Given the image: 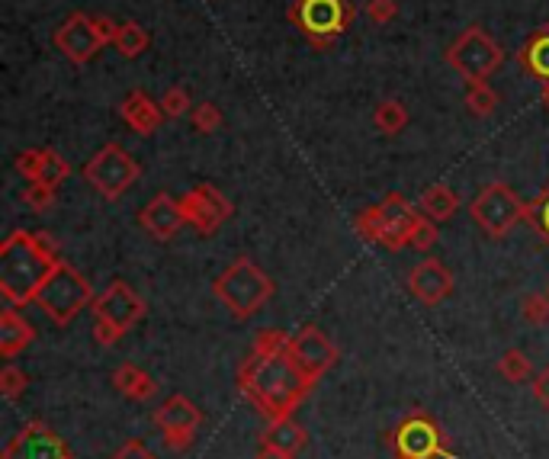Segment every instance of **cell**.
<instances>
[{"instance_id":"cell-1","label":"cell","mask_w":549,"mask_h":459,"mask_svg":"<svg viewBox=\"0 0 549 459\" xmlns=\"http://www.w3.org/2000/svg\"><path fill=\"white\" fill-rule=\"evenodd\" d=\"M289 338L277 328L257 331L251 357L238 366V389L267 421L293 418V411L312 392L315 382L305 376L286 350Z\"/></svg>"},{"instance_id":"cell-2","label":"cell","mask_w":549,"mask_h":459,"mask_svg":"<svg viewBox=\"0 0 549 459\" xmlns=\"http://www.w3.org/2000/svg\"><path fill=\"white\" fill-rule=\"evenodd\" d=\"M58 264V248L45 232H10L0 244V293L17 309L36 302Z\"/></svg>"},{"instance_id":"cell-3","label":"cell","mask_w":549,"mask_h":459,"mask_svg":"<svg viewBox=\"0 0 549 459\" xmlns=\"http://www.w3.org/2000/svg\"><path fill=\"white\" fill-rule=\"evenodd\" d=\"M273 280L267 273L254 264L251 257H238L232 260L216 280H212V296H216L225 312L244 321V318H254L264 305L273 299Z\"/></svg>"},{"instance_id":"cell-4","label":"cell","mask_w":549,"mask_h":459,"mask_svg":"<svg viewBox=\"0 0 549 459\" xmlns=\"http://www.w3.org/2000/svg\"><path fill=\"white\" fill-rule=\"evenodd\" d=\"M357 20L354 0H293L289 23L309 39L315 52H325L338 42Z\"/></svg>"},{"instance_id":"cell-5","label":"cell","mask_w":549,"mask_h":459,"mask_svg":"<svg viewBox=\"0 0 549 459\" xmlns=\"http://www.w3.org/2000/svg\"><path fill=\"white\" fill-rule=\"evenodd\" d=\"M94 312V338L103 347H116L145 318V299L129 283H110L90 305Z\"/></svg>"},{"instance_id":"cell-6","label":"cell","mask_w":549,"mask_h":459,"mask_svg":"<svg viewBox=\"0 0 549 459\" xmlns=\"http://www.w3.org/2000/svg\"><path fill=\"white\" fill-rule=\"evenodd\" d=\"M94 289H90L87 277L84 273L74 270L68 260H61L58 270L52 273L49 280H45V286L39 289L36 296V305L42 309V315L52 321V325L65 328L71 325L74 318H78L84 309H90L94 305Z\"/></svg>"},{"instance_id":"cell-7","label":"cell","mask_w":549,"mask_h":459,"mask_svg":"<svg viewBox=\"0 0 549 459\" xmlns=\"http://www.w3.org/2000/svg\"><path fill=\"white\" fill-rule=\"evenodd\" d=\"M447 65L460 74L466 84L488 81L501 65H505V49H501L498 39L488 36L482 26H469L450 42Z\"/></svg>"},{"instance_id":"cell-8","label":"cell","mask_w":549,"mask_h":459,"mask_svg":"<svg viewBox=\"0 0 549 459\" xmlns=\"http://www.w3.org/2000/svg\"><path fill=\"white\" fill-rule=\"evenodd\" d=\"M472 222H476L488 238H505L511 228L527 219V206L508 183H488L469 203Z\"/></svg>"},{"instance_id":"cell-9","label":"cell","mask_w":549,"mask_h":459,"mask_svg":"<svg viewBox=\"0 0 549 459\" xmlns=\"http://www.w3.org/2000/svg\"><path fill=\"white\" fill-rule=\"evenodd\" d=\"M139 177H142L139 161H135L129 151L116 142L103 145L97 155L84 164V180L110 203L119 200V196L126 193Z\"/></svg>"},{"instance_id":"cell-10","label":"cell","mask_w":549,"mask_h":459,"mask_svg":"<svg viewBox=\"0 0 549 459\" xmlns=\"http://www.w3.org/2000/svg\"><path fill=\"white\" fill-rule=\"evenodd\" d=\"M389 443H392V453L395 459H437V456H450L447 447H444V434H440V427L415 411V415H408L395 431L389 434Z\"/></svg>"},{"instance_id":"cell-11","label":"cell","mask_w":549,"mask_h":459,"mask_svg":"<svg viewBox=\"0 0 549 459\" xmlns=\"http://www.w3.org/2000/svg\"><path fill=\"white\" fill-rule=\"evenodd\" d=\"M55 45L71 65H90L110 42L103 39L97 17H90V13H71V17L55 29Z\"/></svg>"},{"instance_id":"cell-12","label":"cell","mask_w":549,"mask_h":459,"mask_svg":"<svg viewBox=\"0 0 549 459\" xmlns=\"http://www.w3.org/2000/svg\"><path fill=\"white\" fill-rule=\"evenodd\" d=\"M180 209L187 225H193L200 235H216L219 228L232 219V203H228L212 183H196L190 193H183Z\"/></svg>"},{"instance_id":"cell-13","label":"cell","mask_w":549,"mask_h":459,"mask_svg":"<svg viewBox=\"0 0 549 459\" xmlns=\"http://www.w3.org/2000/svg\"><path fill=\"white\" fill-rule=\"evenodd\" d=\"M286 350H289V357L296 360L299 370L312 382H318L334 363H338V347H334V341L328 338V334L322 328H315V325H305L299 334H293Z\"/></svg>"},{"instance_id":"cell-14","label":"cell","mask_w":549,"mask_h":459,"mask_svg":"<svg viewBox=\"0 0 549 459\" xmlns=\"http://www.w3.org/2000/svg\"><path fill=\"white\" fill-rule=\"evenodd\" d=\"M155 424L161 427L164 443L171 450H187L196 431L203 424V411L196 408L187 395H171L158 411H155Z\"/></svg>"},{"instance_id":"cell-15","label":"cell","mask_w":549,"mask_h":459,"mask_svg":"<svg viewBox=\"0 0 549 459\" xmlns=\"http://www.w3.org/2000/svg\"><path fill=\"white\" fill-rule=\"evenodd\" d=\"M4 459H74L71 447L49 424L29 421L23 431L4 447Z\"/></svg>"},{"instance_id":"cell-16","label":"cell","mask_w":549,"mask_h":459,"mask_svg":"<svg viewBox=\"0 0 549 459\" xmlns=\"http://www.w3.org/2000/svg\"><path fill=\"white\" fill-rule=\"evenodd\" d=\"M139 225L142 232L148 238L155 241H171L183 225H187V219H183V209H180V200H174L171 193H158L151 196V200L142 206L139 212Z\"/></svg>"},{"instance_id":"cell-17","label":"cell","mask_w":549,"mask_h":459,"mask_svg":"<svg viewBox=\"0 0 549 459\" xmlns=\"http://www.w3.org/2000/svg\"><path fill=\"white\" fill-rule=\"evenodd\" d=\"M408 293L415 296L418 302L424 305H440L450 293H453V273L440 264V260L434 257H427L421 260V264L408 273Z\"/></svg>"},{"instance_id":"cell-18","label":"cell","mask_w":549,"mask_h":459,"mask_svg":"<svg viewBox=\"0 0 549 459\" xmlns=\"http://www.w3.org/2000/svg\"><path fill=\"white\" fill-rule=\"evenodd\" d=\"M119 116L129 129H135L139 135H155L164 122V110L161 103L151 100L145 90H129L119 103Z\"/></svg>"},{"instance_id":"cell-19","label":"cell","mask_w":549,"mask_h":459,"mask_svg":"<svg viewBox=\"0 0 549 459\" xmlns=\"http://www.w3.org/2000/svg\"><path fill=\"white\" fill-rule=\"evenodd\" d=\"M33 341H36L33 321L23 318L17 312V305H13V309H4V315H0V357H7V360L17 357Z\"/></svg>"},{"instance_id":"cell-20","label":"cell","mask_w":549,"mask_h":459,"mask_svg":"<svg viewBox=\"0 0 549 459\" xmlns=\"http://www.w3.org/2000/svg\"><path fill=\"white\" fill-rule=\"evenodd\" d=\"M379 209H383V219L389 225L392 238L399 241V248H408V235H411V225L418 222L421 209L411 206L402 193H389L383 203H379Z\"/></svg>"},{"instance_id":"cell-21","label":"cell","mask_w":549,"mask_h":459,"mask_svg":"<svg viewBox=\"0 0 549 459\" xmlns=\"http://www.w3.org/2000/svg\"><path fill=\"white\" fill-rule=\"evenodd\" d=\"M517 61L537 84H549V23L524 42V49L517 52Z\"/></svg>"},{"instance_id":"cell-22","label":"cell","mask_w":549,"mask_h":459,"mask_svg":"<svg viewBox=\"0 0 549 459\" xmlns=\"http://www.w3.org/2000/svg\"><path fill=\"white\" fill-rule=\"evenodd\" d=\"M261 443H267L273 450H283L289 456H299L305 450V443H309V434H305V427H299L293 418H283V421H267Z\"/></svg>"},{"instance_id":"cell-23","label":"cell","mask_w":549,"mask_h":459,"mask_svg":"<svg viewBox=\"0 0 549 459\" xmlns=\"http://www.w3.org/2000/svg\"><path fill=\"white\" fill-rule=\"evenodd\" d=\"M113 386H116L119 395H126V399H132V402H148L151 395L158 392V382L135 363L119 366V370L113 373Z\"/></svg>"},{"instance_id":"cell-24","label":"cell","mask_w":549,"mask_h":459,"mask_svg":"<svg viewBox=\"0 0 549 459\" xmlns=\"http://www.w3.org/2000/svg\"><path fill=\"white\" fill-rule=\"evenodd\" d=\"M418 209L424 212L427 219L434 222H447L456 216V209H460V196H456L447 183H434V187H427L421 196H418Z\"/></svg>"},{"instance_id":"cell-25","label":"cell","mask_w":549,"mask_h":459,"mask_svg":"<svg viewBox=\"0 0 549 459\" xmlns=\"http://www.w3.org/2000/svg\"><path fill=\"white\" fill-rule=\"evenodd\" d=\"M354 228H357V235H360L363 241L379 244V248H386V251H402V248H399V241L392 238L389 225H386V219H383V209H379V206L363 209L360 216L354 219Z\"/></svg>"},{"instance_id":"cell-26","label":"cell","mask_w":549,"mask_h":459,"mask_svg":"<svg viewBox=\"0 0 549 459\" xmlns=\"http://www.w3.org/2000/svg\"><path fill=\"white\" fill-rule=\"evenodd\" d=\"M113 45H116V52L122 58H139L145 49H148V33L145 29L135 23V20H126V23H119L116 26V36H113Z\"/></svg>"},{"instance_id":"cell-27","label":"cell","mask_w":549,"mask_h":459,"mask_svg":"<svg viewBox=\"0 0 549 459\" xmlns=\"http://www.w3.org/2000/svg\"><path fill=\"white\" fill-rule=\"evenodd\" d=\"M71 174V164L58 155L52 148H39V174H36V183H45V187L58 190L61 183L68 180Z\"/></svg>"},{"instance_id":"cell-28","label":"cell","mask_w":549,"mask_h":459,"mask_svg":"<svg viewBox=\"0 0 549 459\" xmlns=\"http://www.w3.org/2000/svg\"><path fill=\"white\" fill-rule=\"evenodd\" d=\"M373 122H376V129L383 135H399L408 126V110L399 100H383L376 106Z\"/></svg>"},{"instance_id":"cell-29","label":"cell","mask_w":549,"mask_h":459,"mask_svg":"<svg viewBox=\"0 0 549 459\" xmlns=\"http://www.w3.org/2000/svg\"><path fill=\"white\" fill-rule=\"evenodd\" d=\"M466 106H469L472 116H482V119L492 116L495 106H498V90L488 84V81L469 84V90H466Z\"/></svg>"},{"instance_id":"cell-30","label":"cell","mask_w":549,"mask_h":459,"mask_svg":"<svg viewBox=\"0 0 549 459\" xmlns=\"http://www.w3.org/2000/svg\"><path fill=\"white\" fill-rule=\"evenodd\" d=\"M498 373L517 386V382H527V379H530L533 366H530V360H527L524 350H508V354L498 360Z\"/></svg>"},{"instance_id":"cell-31","label":"cell","mask_w":549,"mask_h":459,"mask_svg":"<svg viewBox=\"0 0 549 459\" xmlns=\"http://www.w3.org/2000/svg\"><path fill=\"white\" fill-rule=\"evenodd\" d=\"M437 222L434 219H427L424 212L418 216V222L411 225V235H408V248H415V251H427V248H434L437 244Z\"/></svg>"},{"instance_id":"cell-32","label":"cell","mask_w":549,"mask_h":459,"mask_svg":"<svg viewBox=\"0 0 549 459\" xmlns=\"http://www.w3.org/2000/svg\"><path fill=\"white\" fill-rule=\"evenodd\" d=\"M193 129L196 132H203V135H212V132H219L222 129V110L216 103H200L193 110Z\"/></svg>"},{"instance_id":"cell-33","label":"cell","mask_w":549,"mask_h":459,"mask_svg":"<svg viewBox=\"0 0 549 459\" xmlns=\"http://www.w3.org/2000/svg\"><path fill=\"white\" fill-rule=\"evenodd\" d=\"M521 315L530 321V325H549V296H540V293H527L521 299Z\"/></svg>"},{"instance_id":"cell-34","label":"cell","mask_w":549,"mask_h":459,"mask_svg":"<svg viewBox=\"0 0 549 459\" xmlns=\"http://www.w3.org/2000/svg\"><path fill=\"white\" fill-rule=\"evenodd\" d=\"M26 386H29V376L20 366H4V370H0V392H4V399H10V402L20 399Z\"/></svg>"},{"instance_id":"cell-35","label":"cell","mask_w":549,"mask_h":459,"mask_svg":"<svg viewBox=\"0 0 549 459\" xmlns=\"http://www.w3.org/2000/svg\"><path fill=\"white\" fill-rule=\"evenodd\" d=\"M527 219H530L533 228L540 232V238L549 244V187L527 206Z\"/></svg>"},{"instance_id":"cell-36","label":"cell","mask_w":549,"mask_h":459,"mask_svg":"<svg viewBox=\"0 0 549 459\" xmlns=\"http://www.w3.org/2000/svg\"><path fill=\"white\" fill-rule=\"evenodd\" d=\"M58 200V190L45 187V183H29V190H23V203L33 209V212H45L52 209Z\"/></svg>"},{"instance_id":"cell-37","label":"cell","mask_w":549,"mask_h":459,"mask_svg":"<svg viewBox=\"0 0 549 459\" xmlns=\"http://www.w3.org/2000/svg\"><path fill=\"white\" fill-rule=\"evenodd\" d=\"M158 103H161L164 116L180 119L183 113L190 110V94H187V90H183V87H167V90H164V97H161Z\"/></svg>"},{"instance_id":"cell-38","label":"cell","mask_w":549,"mask_h":459,"mask_svg":"<svg viewBox=\"0 0 549 459\" xmlns=\"http://www.w3.org/2000/svg\"><path fill=\"white\" fill-rule=\"evenodd\" d=\"M366 17L376 26H386L399 17V4H395V0H370V4H366Z\"/></svg>"},{"instance_id":"cell-39","label":"cell","mask_w":549,"mask_h":459,"mask_svg":"<svg viewBox=\"0 0 549 459\" xmlns=\"http://www.w3.org/2000/svg\"><path fill=\"white\" fill-rule=\"evenodd\" d=\"M113 459H158L155 453H151L145 443H139V440H129L126 447H122Z\"/></svg>"},{"instance_id":"cell-40","label":"cell","mask_w":549,"mask_h":459,"mask_svg":"<svg viewBox=\"0 0 549 459\" xmlns=\"http://www.w3.org/2000/svg\"><path fill=\"white\" fill-rule=\"evenodd\" d=\"M533 399H537L543 408H549V366L533 379Z\"/></svg>"},{"instance_id":"cell-41","label":"cell","mask_w":549,"mask_h":459,"mask_svg":"<svg viewBox=\"0 0 549 459\" xmlns=\"http://www.w3.org/2000/svg\"><path fill=\"white\" fill-rule=\"evenodd\" d=\"M254 459H296V456H289L283 450H273V447H267V443H261V450H257Z\"/></svg>"},{"instance_id":"cell-42","label":"cell","mask_w":549,"mask_h":459,"mask_svg":"<svg viewBox=\"0 0 549 459\" xmlns=\"http://www.w3.org/2000/svg\"><path fill=\"white\" fill-rule=\"evenodd\" d=\"M540 100H543V106L549 110V84H540Z\"/></svg>"}]
</instances>
